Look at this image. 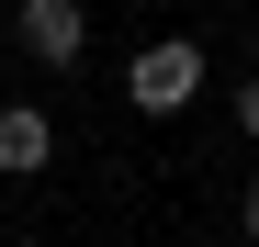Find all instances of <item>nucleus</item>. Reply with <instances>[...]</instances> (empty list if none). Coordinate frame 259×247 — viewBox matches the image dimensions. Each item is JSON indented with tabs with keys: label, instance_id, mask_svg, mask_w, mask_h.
<instances>
[{
	"label": "nucleus",
	"instance_id": "nucleus-5",
	"mask_svg": "<svg viewBox=\"0 0 259 247\" xmlns=\"http://www.w3.org/2000/svg\"><path fill=\"white\" fill-rule=\"evenodd\" d=\"M237 236H248V247H259V180H248V191H237Z\"/></svg>",
	"mask_w": 259,
	"mask_h": 247
},
{
	"label": "nucleus",
	"instance_id": "nucleus-3",
	"mask_svg": "<svg viewBox=\"0 0 259 247\" xmlns=\"http://www.w3.org/2000/svg\"><path fill=\"white\" fill-rule=\"evenodd\" d=\"M46 157H57V124L34 112V101H0V169H12V180H34Z\"/></svg>",
	"mask_w": 259,
	"mask_h": 247
},
{
	"label": "nucleus",
	"instance_id": "nucleus-2",
	"mask_svg": "<svg viewBox=\"0 0 259 247\" xmlns=\"http://www.w3.org/2000/svg\"><path fill=\"white\" fill-rule=\"evenodd\" d=\"M12 34H23V56H46V68H79V56H91V12H79V0H23Z\"/></svg>",
	"mask_w": 259,
	"mask_h": 247
},
{
	"label": "nucleus",
	"instance_id": "nucleus-6",
	"mask_svg": "<svg viewBox=\"0 0 259 247\" xmlns=\"http://www.w3.org/2000/svg\"><path fill=\"white\" fill-rule=\"evenodd\" d=\"M0 247H46V236H0Z\"/></svg>",
	"mask_w": 259,
	"mask_h": 247
},
{
	"label": "nucleus",
	"instance_id": "nucleus-1",
	"mask_svg": "<svg viewBox=\"0 0 259 247\" xmlns=\"http://www.w3.org/2000/svg\"><path fill=\"white\" fill-rule=\"evenodd\" d=\"M203 90V45H192V34H181V45H136V68H124V101H136V112H181Z\"/></svg>",
	"mask_w": 259,
	"mask_h": 247
},
{
	"label": "nucleus",
	"instance_id": "nucleus-4",
	"mask_svg": "<svg viewBox=\"0 0 259 247\" xmlns=\"http://www.w3.org/2000/svg\"><path fill=\"white\" fill-rule=\"evenodd\" d=\"M237 135H259V79H237Z\"/></svg>",
	"mask_w": 259,
	"mask_h": 247
}]
</instances>
